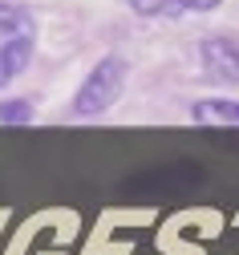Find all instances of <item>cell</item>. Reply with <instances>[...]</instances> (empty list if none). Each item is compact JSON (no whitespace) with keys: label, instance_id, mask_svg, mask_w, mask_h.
Wrapping results in <instances>:
<instances>
[{"label":"cell","instance_id":"6da1fadb","mask_svg":"<svg viewBox=\"0 0 239 255\" xmlns=\"http://www.w3.org/2000/svg\"><path fill=\"white\" fill-rule=\"evenodd\" d=\"M32 45H37V24H32V16L20 4L0 0V89L28 65Z\"/></svg>","mask_w":239,"mask_h":255},{"label":"cell","instance_id":"7a4b0ae2","mask_svg":"<svg viewBox=\"0 0 239 255\" xmlns=\"http://www.w3.org/2000/svg\"><path fill=\"white\" fill-rule=\"evenodd\" d=\"M122 81H126V61H122V57H106V61H97L93 73L81 81L77 98H73V114H81V118L106 114V110L118 102Z\"/></svg>","mask_w":239,"mask_h":255},{"label":"cell","instance_id":"3957f363","mask_svg":"<svg viewBox=\"0 0 239 255\" xmlns=\"http://www.w3.org/2000/svg\"><path fill=\"white\" fill-rule=\"evenodd\" d=\"M203 73L223 85H239V45L227 37H207L203 41Z\"/></svg>","mask_w":239,"mask_h":255},{"label":"cell","instance_id":"277c9868","mask_svg":"<svg viewBox=\"0 0 239 255\" xmlns=\"http://www.w3.org/2000/svg\"><path fill=\"white\" fill-rule=\"evenodd\" d=\"M195 122L199 126H235V130H239V102L207 98V102L195 106Z\"/></svg>","mask_w":239,"mask_h":255},{"label":"cell","instance_id":"5b68a950","mask_svg":"<svg viewBox=\"0 0 239 255\" xmlns=\"http://www.w3.org/2000/svg\"><path fill=\"white\" fill-rule=\"evenodd\" d=\"M170 4H179V0H130V8L142 12V16H162Z\"/></svg>","mask_w":239,"mask_h":255},{"label":"cell","instance_id":"8992f818","mask_svg":"<svg viewBox=\"0 0 239 255\" xmlns=\"http://www.w3.org/2000/svg\"><path fill=\"white\" fill-rule=\"evenodd\" d=\"M28 118H32L28 102H4L0 106V122H28Z\"/></svg>","mask_w":239,"mask_h":255},{"label":"cell","instance_id":"52a82bcc","mask_svg":"<svg viewBox=\"0 0 239 255\" xmlns=\"http://www.w3.org/2000/svg\"><path fill=\"white\" fill-rule=\"evenodd\" d=\"M179 4H187L195 12H211V8H219V0H179Z\"/></svg>","mask_w":239,"mask_h":255}]
</instances>
